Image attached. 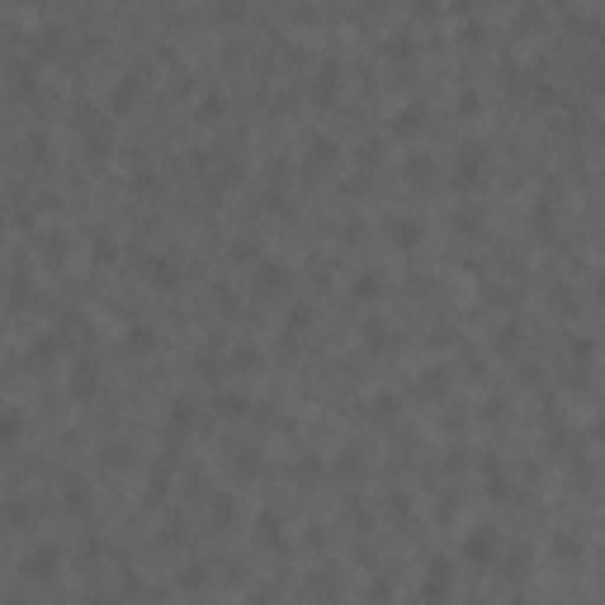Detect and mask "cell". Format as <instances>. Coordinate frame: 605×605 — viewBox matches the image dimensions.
I'll return each mask as SVG.
<instances>
[{
    "label": "cell",
    "mask_w": 605,
    "mask_h": 605,
    "mask_svg": "<svg viewBox=\"0 0 605 605\" xmlns=\"http://www.w3.org/2000/svg\"><path fill=\"white\" fill-rule=\"evenodd\" d=\"M255 279H260V288H288V270L279 265V260H260Z\"/></svg>",
    "instance_id": "6"
},
{
    "label": "cell",
    "mask_w": 605,
    "mask_h": 605,
    "mask_svg": "<svg viewBox=\"0 0 605 605\" xmlns=\"http://www.w3.org/2000/svg\"><path fill=\"white\" fill-rule=\"evenodd\" d=\"M152 341H157V336H152V331H142V326H138V331L128 336V346H133V350H147V346H152Z\"/></svg>",
    "instance_id": "25"
},
{
    "label": "cell",
    "mask_w": 605,
    "mask_h": 605,
    "mask_svg": "<svg viewBox=\"0 0 605 605\" xmlns=\"http://www.w3.org/2000/svg\"><path fill=\"white\" fill-rule=\"evenodd\" d=\"M232 515H237V501H232V496H213V520H218V525H232Z\"/></svg>",
    "instance_id": "14"
},
{
    "label": "cell",
    "mask_w": 605,
    "mask_h": 605,
    "mask_svg": "<svg viewBox=\"0 0 605 605\" xmlns=\"http://www.w3.org/2000/svg\"><path fill=\"white\" fill-rule=\"evenodd\" d=\"M133 95H138V80L128 76V80H123V85H118V90H114V99H109V109H114V114H123V109H128V104H133Z\"/></svg>",
    "instance_id": "10"
},
{
    "label": "cell",
    "mask_w": 605,
    "mask_h": 605,
    "mask_svg": "<svg viewBox=\"0 0 605 605\" xmlns=\"http://www.w3.org/2000/svg\"><path fill=\"white\" fill-rule=\"evenodd\" d=\"M208 582V573L204 568H185V573H180V587H190V591H199Z\"/></svg>",
    "instance_id": "23"
},
{
    "label": "cell",
    "mask_w": 605,
    "mask_h": 605,
    "mask_svg": "<svg viewBox=\"0 0 605 605\" xmlns=\"http://www.w3.org/2000/svg\"><path fill=\"white\" fill-rule=\"evenodd\" d=\"M57 563H62L57 544H43V549H33V554L24 558V577H29V582H52V577H57Z\"/></svg>",
    "instance_id": "1"
},
{
    "label": "cell",
    "mask_w": 605,
    "mask_h": 605,
    "mask_svg": "<svg viewBox=\"0 0 605 605\" xmlns=\"http://www.w3.org/2000/svg\"><path fill=\"white\" fill-rule=\"evenodd\" d=\"M554 554H558V558H577V554H582V544L568 539V534H558V539H554Z\"/></svg>",
    "instance_id": "24"
},
{
    "label": "cell",
    "mask_w": 605,
    "mask_h": 605,
    "mask_svg": "<svg viewBox=\"0 0 605 605\" xmlns=\"http://www.w3.org/2000/svg\"><path fill=\"white\" fill-rule=\"evenodd\" d=\"M95 365H90V360H80L76 369H71V393H76V398H95Z\"/></svg>",
    "instance_id": "5"
},
{
    "label": "cell",
    "mask_w": 605,
    "mask_h": 605,
    "mask_svg": "<svg viewBox=\"0 0 605 605\" xmlns=\"http://www.w3.org/2000/svg\"><path fill=\"white\" fill-rule=\"evenodd\" d=\"M449 573H454V568H449L445 558H435V563H430L426 587H421V596H426V601H440V596H449Z\"/></svg>",
    "instance_id": "3"
},
{
    "label": "cell",
    "mask_w": 605,
    "mask_h": 605,
    "mask_svg": "<svg viewBox=\"0 0 605 605\" xmlns=\"http://www.w3.org/2000/svg\"><path fill=\"white\" fill-rule=\"evenodd\" d=\"M326 161H336V142L331 138H312V166H326Z\"/></svg>",
    "instance_id": "16"
},
{
    "label": "cell",
    "mask_w": 605,
    "mask_h": 605,
    "mask_svg": "<svg viewBox=\"0 0 605 605\" xmlns=\"http://www.w3.org/2000/svg\"><path fill=\"white\" fill-rule=\"evenodd\" d=\"M232 360H237V365H255V350H251V346H241V350L232 355Z\"/></svg>",
    "instance_id": "30"
},
{
    "label": "cell",
    "mask_w": 605,
    "mask_h": 605,
    "mask_svg": "<svg viewBox=\"0 0 605 605\" xmlns=\"http://www.w3.org/2000/svg\"><path fill=\"white\" fill-rule=\"evenodd\" d=\"M369 412L379 416V421H393V412H398V402H393V398H374V402H369Z\"/></svg>",
    "instance_id": "21"
},
{
    "label": "cell",
    "mask_w": 605,
    "mask_h": 605,
    "mask_svg": "<svg viewBox=\"0 0 605 605\" xmlns=\"http://www.w3.org/2000/svg\"><path fill=\"white\" fill-rule=\"evenodd\" d=\"M430 171H435V166H430V157H412V161H407V176L421 180V185L430 180Z\"/></svg>",
    "instance_id": "19"
},
{
    "label": "cell",
    "mask_w": 605,
    "mask_h": 605,
    "mask_svg": "<svg viewBox=\"0 0 605 605\" xmlns=\"http://www.w3.org/2000/svg\"><path fill=\"white\" fill-rule=\"evenodd\" d=\"M482 180V147H463L459 157V185H478Z\"/></svg>",
    "instance_id": "4"
},
{
    "label": "cell",
    "mask_w": 605,
    "mask_h": 605,
    "mask_svg": "<svg viewBox=\"0 0 605 605\" xmlns=\"http://www.w3.org/2000/svg\"><path fill=\"white\" fill-rule=\"evenodd\" d=\"M365 336H369V350H388V326L383 322H369Z\"/></svg>",
    "instance_id": "17"
},
{
    "label": "cell",
    "mask_w": 605,
    "mask_h": 605,
    "mask_svg": "<svg viewBox=\"0 0 605 605\" xmlns=\"http://www.w3.org/2000/svg\"><path fill=\"white\" fill-rule=\"evenodd\" d=\"M255 539L270 544V549H284V534H279V515H260L255 520Z\"/></svg>",
    "instance_id": "9"
},
{
    "label": "cell",
    "mask_w": 605,
    "mask_h": 605,
    "mask_svg": "<svg viewBox=\"0 0 605 605\" xmlns=\"http://www.w3.org/2000/svg\"><path fill=\"white\" fill-rule=\"evenodd\" d=\"M104 463L109 468H128V445H104Z\"/></svg>",
    "instance_id": "20"
},
{
    "label": "cell",
    "mask_w": 605,
    "mask_h": 605,
    "mask_svg": "<svg viewBox=\"0 0 605 605\" xmlns=\"http://www.w3.org/2000/svg\"><path fill=\"white\" fill-rule=\"evenodd\" d=\"M454 223L463 227V232H473V227H478V208H463L459 218H454Z\"/></svg>",
    "instance_id": "27"
},
{
    "label": "cell",
    "mask_w": 605,
    "mask_h": 605,
    "mask_svg": "<svg viewBox=\"0 0 605 605\" xmlns=\"http://www.w3.org/2000/svg\"><path fill=\"white\" fill-rule=\"evenodd\" d=\"M388 237L398 241V246H416V241H421V223H416V218H393V232H388Z\"/></svg>",
    "instance_id": "8"
},
{
    "label": "cell",
    "mask_w": 605,
    "mask_h": 605,
    "mask_svg": "<svg viewBox=\"0 0 605 605\" xmlns=\"http://www.w3.org/2000/svg\"><path fill=\"white\" fill-rule=\"evenodd\" d=\"M194 412H199V407H194V402H185V398H180L176 407H171V421H176V430L194 426Z\"/></svg>",
    "instance_id": "15"
},
{
    "label": "cell",
    "mask_w": 605,
    "mask_h": 605,
    "mask_svg": "<svg viewBox=\"0 0 605 605\" xmlns=\"http://www.w3.org/2000/svg\"><path fill=\"white\" fill-rule=\"evenodd\" d=\"M147 274H152V279H157L161 288L180 284V270H176V260H166V255H157V260H147Z\"/></svg>",
    "instance_id": "7"
},
{
    "label": "cell",
    "mask_w": 605,
    "mask_h": 605,
    "mask_svg": "<svg viewBox=\"0 0 605 605\" xmlns=\"http://www.w3.org/2000/svg\"><path fill=\"white\" fill-rule=\"evenodd\" d=\"M237 473L241 478H255V473H260V454H255V449H237Z\"/></svg>",
    "instance_id": "12"
},
{
    "label": "cell",
    "mask_w": 605,
    "mask_h": 605,
    "mask_svg": "<svg viewBox=\"0 0 605 605\" xmlns=\"http://www.w3.org/2000/svg\"><path fill=\"white\" fill-rule=\"evenodd\" d=\"M407 128H421V109H402V118H398V133H407Z\"/></svg>",
    "instance_id": "26"
},
{
    "label": "cell",
    "mask_w": 605,
    "mask_h": 605,
    "mask_svg": "<svg viewBox=\"0 0 605 605\" xmlns=\"http://www.w3.org/2000/svg\"><path fill=\"white\" fill-rule=\"evenodd\" d=\"M374 288H379V279H374V274H365V279H360V284H355V293H360V298H369V293H374Z\"/></svg>",
    "instance_id": "29"
},
{
    "label": "cell",
    "mask_w": 605,
    "mask_h": 605,
    "mask_svg": "<svg viewBox=\"0 0 605 605\" xmlns=\"http://www.w3.org/2000/svg\"><path fill=\"white\" fill-rule=\"evenodd\" d=\"M85 501H90V496H85V482L71 478L66 482V511H85Z\"/></svg>",
    "instance_id": "13"
},
{
    "label": "cell",
    "mask_w": 605,
    "mask_h": 605,
    "mask_svg": "<svg viewBox=\"0 0 605 605\" xmlns=\"http://www.w3.org/2000/svg\"><path fill=\"white\" fill-rule=\"evenodd\" d=\"M463 558H468V563H478V568H492V558H496V534H492V525H478L468 539H463Z\"/></svg>",
    "instance_id": "2"
},
{
    "label": "cell",
    "mask_w": 605,
    "mask_h": 605,
    "mask_svg": "<svg viewBox=\"0 0 605 605\" xmlns=\"http://www.w3.org/2000/svg\"><path fill=\"white\" fill-rule=\"evenodd\" d=\"M601 298H605V279H601Z\"/></svg>",
    "instance_id": "31"
},
{
    "label": "cell",
    "mask_w": 605,
    "mask_h": 605,
    "mask_svg": "<svg viewBox=\"0 0 605 605\" xmlns=\"http://www.w3.org/2000/svg\"><path fill=\"white\" fill-rule=\"evenodd\" d=\"M421 393H426V398H440V393H445V374H440V369H430V374H421Z\"/></svg>",
    "instance_id": "18"
},
{
    "label": "cell",
    "mask_w": 605,
    "mask_h": 605,
    "mask_svg": "<svg viewBox=\"0 0 605 605\" xmlns=\"http://www.w3.org/2000/svg\"><path fill=\"white\" fill-rule=\"evenodd\" d=\"M5 440H10V445L19 440V412H10V416H5Z\"/></svg>",
    "instance_id": "28"
},
{
    "label": "cell",
    "mask_w": 605,
    "mask_h": 605,
    "mask_svg": "<svg viewBox=\"0 0 605 605\" xmlns=\"http://www.w3.org/2000/svg\"><path fill=\"white\" fill-rule=\"evenodd\" d=\"M218 412H223V416H227V412L237 416V412H246V402H241L237 393H218Z\"/></svg>",
    "instance_id": "22"
},
{
    "label": "cell",
    "mask_w": 605,
    "mask_h": 605,
    "mask_svg": "<svg viewBox=\"0 0 605 605\" xmlns=\"http://www.w3.org/2000/svg\"><path fill=\"white\" fill-rule=\"evenodd\" d=\"M525 573H530V554H525V549H511V558H506V577H511V582H520Z\"/></svg>",
    "instance_id": "11"
}]
</instances>
